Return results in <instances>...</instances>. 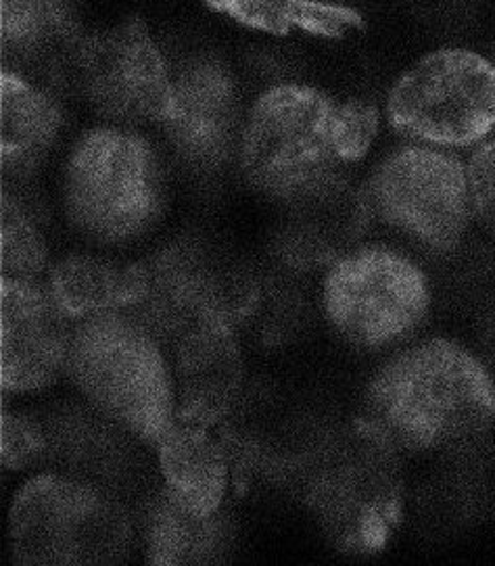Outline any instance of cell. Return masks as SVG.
Instances as JSON below:
<instances>
[{
    "instance_id": "obj_1",
    "label": "cell",
    "mask_w": 495,
    "mask_h": 566,
    "mask_svg": "<svg viewBox=\"0 0 495 566\" xmlns=\"http://www.w3.org/2000/svg\"><path fill=\"white\" fill-rule=\"evenodd\" d=\"M362 416L403 453L454 455L494 433V368L452 337L410 343L368 380Z\"/></svg>"
},
{
    "instance_id": "obj_2",
    "label": "cell",
    "mask_w": 495,
    "mask_h": 566,
    "mask_svg": "<svg viewBox=\"0 0 495 566\" xmlns=\"http://www.w3.org/2000/svg\"><path fill=\"white\" fill-rule=\"evenodd\" d=\"M379 130L364 101L335 103L304 86H281L257 101L243 136V168L267 192L291 195L362 159Z\"/></svg>"
},
{
    "instance_id": "obj_3",
    "label": "cell",
    "mask_w": 495,
    "mask_h": 566,
    "mask_svg": "<svg viewBox=\"0 0 495 566\" xmlns=\"http://www.w3.org/2000/svg\"><path fill=\"white\" fill-rule=\"evenodd\" d=\"M400 448L358 416L326 439L309 464L305 504L330 546L344 554H379L398 533L406 510Z\"/></svg>"
},
{
    "instance_id": "obj_4",
    "label": "cell",
    "mask_w": 495,
    "mask_h": 566,
    "mask_svg": "<svg viewBox=\"0 0 495 566\" xmlns=\"http://www.w3.org/2000/svg\"><path fill=\"white\" fill-rule=\"evenodd\" d=\"M65 375L96 415L152 448L176 418L172 359L130 312L74 322Z\"/></svg>"
},
{
    "instance_id": "obj_5",
    "label": "cell",
    "mask_w": 495,
    "mask_h": 566,
    "mask_svg": "<svg viewBox=\"0 0 495 566\" xmlns=\"http://www.w3.org/2000/svg\"><path fill=\"white\" fill-rule=\"evenodd\" d=\"M133 542L126 506L86 476L34 474L15 491L9 509V549L15 565H115Z\"/></svg>"
},
{
    "instance_id": "obj_6",
    "label": "cell",
    "mask_w": 495,
    "mask_h": 566,
    "mask_svg": "<svg viewBox=\"0 0 495 566\" xmlns=\"http://www.w3.org/2000/svg\"><path fill=\"white\" fill-rule=\"evenodd\" d=\"M326 322L351 347L387 352L412 339L433 307L422 265L391 247H356L328 265L320 284Z\"/></svg>"
},
{
    "instance_id": "obj_7",
    "label": "cell",
    "mask_w": 495,
    "mask_h": 566,
    "mask_svg": "<svg viewBox=\"0 0 495 566\" xmlns=\"http://www.w3.org/2000/svg\"><path fill=\"white\" fill-rule=\"evenodd\" d=\"M65 203L76 227L101 243L140 237L164 203V180L151 147L122 130L86 134L67 161Z\"/></svg>"
},
{
    "instance_id": "obj_8",
    "label": "cell",
    "mask_w": 495,
    "mask_h": 566,
    "mask_svg": "<svg viewBox=\"0 0 495 566\" xmlns=\"http://www.w3.org/2000/svg\"><path fill=\"white\" fill-rule=\"evenodd\" d=\"M145 297L128 310L161 340L178 339L201 324L239 326L260 303L253 272L194 243H173L143 260Z\"/></svg>"
},
{
    "instance_id": "obj_9",
    "label": "cell",
    "mask_w": 495,
    "mask_h": 566,
    "mask_svg": "<svg viewBox=\"0 0 495 566\" xmlns=\"http://www.w3.org/2000/svg\"><path fill=\"white\" fill-rule=\"evenodd\" d=\"M389 122L424 143L473 145L495 128V65L468 51L422 59L389 96Z\"/></svg>"
},
{
    "instance_id": "obj_10",
    "label": "cell",
    "mask_w": 495,
    "mask_h": 566,
    "mask_svg": "<svg viewBox=\"0 0 495 566\" xmlns=\"http://www.w3.org/2000/svg\"><path fill=\"white\" fill-rule=\"evenodd\" d=\"M370 203L389 227L420 247L454 251L473 216L466 168L433 149H401L379 166Z\"/></svg>"
},
{
    "instance_id": "obj_11",
    "label": "cell",
    "mask_w": 495,
    "mask_h": 566,
    "mask_svg": "<svg viewBox=\"0 0 495 566\" xmlns=\"http://www.w3.org/2000/svg\"><path fill=\"white\" fill-rule=\"evenodd\" d=\"M82 84L101 114L126 122H164L172 103L159 51L140 23L96 36L80 59Z\"/></svg>"
},
{
    "instance_id": "obj_12",
    "label": "cell",
    "mask_w": 495,
    "mask_h": 566,
    "mask_svg": "<svg viewBox=\"0 0 495 566\" xmlns=\"http://www.w3.org/2000/svg\"><path fill=\"white\" fill-rule=\"evenodd\" d=\"M74 321L46 283L0 281V382L4 394H36L67 366Z\"/></svg>"
},
{
    "instance_id": "obj_13",
    "label": "cell",
    "mask_w": 495,
    "mask_h": 566,
    "mask_svg": "<svg viewBox=\"0 0 495 566\" xmlns=\"http://www.w3.org/2000/svg\"><path fill=\"white\" fill-rule=\"evenodd\" d=\"M295 199L276 239V253L293 270L335 264L356 249L368 224L370 201L333 174L286 195Z\"/></svg>"
},
{
    "instance_id": "obj_14",
    "label": "cell",
    "mask_w": 495,
    "mask_h": 566,
    "mask_svg": "<svg viewBox=\"0 0 495 566\" xmlns=\"http://www.w3.org/2000/svg\"><path fill=\"white\" fill-rule=\"evenodd\" d=\"M176 416L215 427L232 412L245 382L234 326L201 324L172 340Z\"/></svg>"
},
{
    "instance_id": "obj_15",
    "label": "cell",
    "mask_w": 495,
    "mask_h": 566,
    "mask_svg": "<svg viewBox=\"0 0 495 566\" xmlns=\"http://www.w3.org/2000/svg\"><path fill=\"white\" fill-rule=\"evenodd\" d=\"M164 490L199 516L222 512L229 491V448L211 434V427L173 418L155 446Z\"/></svg>"
},
{
    "instance_id": "obj_16",
    "label": "cell",
    "mask_w": 495,
    "mask_h": 566,
    "mask_svg": "<svg viewBox=\"0 0 495 566\" xmlns=\"http://www.w3.org/2000/svg\"><path fill=\"white\" fill-rule=\"evenodd\" d=\"M164 124L187 157L194 161L220 159L236 126V98L227 74L203 65L173 82L172 103Z\"/></svg>"
},
{
    "instance_id": "obj_17",
    "label": "cell",
    "mask_w": 495,
    "mask_h": 566,
    "mask_svg": "<svg viewBox=\"0 0 495 566\" xmlns=\"http://www.w3.org/2000/svg\"><path fill=\"white\" fill-rule=\"evenodd\" d=\"M46 286L59 307L82 321L107 312H128L145 297L147 272L140 262L96 255H67L49 268Z\"/></svg>"
},
{
    "instance_id": "obj_18",
    "label": "cell",
    "mask_w": 495,
    "mask_h": 566,
    "mask_svg": "<svg viewBox=\"0 0 495 566\" xmlns=\"http://www.w3.org/2000/svg\"><path fill=\"white\" fill-rule=\"evenodd\" d=\"M224 514L199 516L159 491L147 516V563L159 566L208 565L224 552L229 528Z\"/></svg>"
},
{
    "instance_id": "obj_19",
    "label": "cell",
    "mask_w": 495,
    "mask_h": 566,
    "mask_svg": "<svg viewBox=\"0 0 495 566\" xmlns=\"http://www.w3.org/2000/svg\"><path fill=\"white\" fill-rule=\"evenodd\" d=\"M61 117L53 101L18 76L0 77V140L4 168H30L49 149Z\"/></svg>"
},
{
    "instance_id": "obj_20",
    "label": "cell",
    "mask_w": 495,
    "mask_h": 566,
    "mask_svg": "<svg viewBox=\"0 0 495 566\" xmlns=\"http://www.w3.org/2000/svg\"><path fill=\"white\" fill-rule=\"evenodd\" d=\"M213 9L234 20L272 32L286 34L299 28L309 34L339 36L347 28L360 25V15L335 4L314 0H208Z\"/></svg>"
},
{
    "instance_id": "obj_21",
    "label": "cell",
    "mask_w": 495,
    "mask_h": 566,
    "mask_svg": "<svg viewBox=\"0 0 495 566\" xmlns=\"http://www.w3.org/2000/svg\"><path fill=\"white\" fill-rule=\"evenodd\" d=\"M2 279L42 283L49 274V253L44 239L28 213L11 197H2Z\"/></svg>"
},
{
    "instance_id": "obj_22",
    "label": "cell",
    "mask_w": 495,
    "mask_h": 566,
    "mask_svg": "<svg viewBox=\"0 0 495 566\" xmlns=\"http://www.w3.org/2000/svg\"><path fill=\"white\" fill-rule=\"evenodd\" d=\"M2 40L13 46H40L63 30L55 0H0Z\"/></svg>"
},
{
    "instance_id": "obj_23",
    "label": "cell",
    "mask_w": 495,
    "mask_h": 566,
    "mask_svg": "<svg viewBox=\"0 0 495 566\" xmlns=\"http://www.w3.org/2000/svg\"><path fill=\"white\" fill-rule=\"evenodd\" d=\"M2 464L7 471H25L51 453L49 434L28 416L2 410Z\"/></svg>"
},
{
    "instance_id": "obj_24",
    "label": "cell",
    "mask_w": 495,
    "mask_h": 566,
    "mask_svg": "<svg viewBox=\"0 0 495 566\" xmlns=\"http://www.w3.org/2000/svg\"><path fill=\"white\" fill-rule=\"evenodd\" d=\"M466 176L473 216L495 237V138L471 157Z\"/></svg>"
}]
</instances>
